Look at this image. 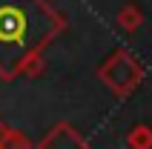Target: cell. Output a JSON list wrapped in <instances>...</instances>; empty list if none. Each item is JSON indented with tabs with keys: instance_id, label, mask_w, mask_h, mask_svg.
<instances>
[{
	"instance_id": "6da1fadb",
	"label": "cell",
	"mask_w": 152,
	"mask_h": 149,
	"mask_svg": "<svg viewBox=\"0 0 152 149\" xmlns=\"http://www.w3.org/2000/svg\"><path fill=\"white\" fill-rule=\"evenodd\" d=\"M66 26V15L49 0H0V77H20L23 66Z\"/></svg>"
},
{
	"instance_id": "7a4b0ae2",
	"label": "cell",
	"mask_w": 152,
	"mask_h": 149,
	"mask_svg": "<svg viewBox=\"0 0 152 149\" xmlns=\"http://www.w3.org/2000/svg\"><path fill=\"white\" fill-rule=\"evenodd\" d=\"M98 80L118 98H126L144 80V63L129 49H115L109 58L98 66Z\"/></svg>"
},
{
	"instance_id": "3957f363",
	"label": "cell",
	"mask_w": 152,
	"mask_h": 149,
	"mask_svg": "<svg viewBox=\"0 0 152 149\" xmlns=\"http://www.w3.org/2000/svg\"><path fill=\"white\" fill-rule=\"evenodd\" d=\"M34 149H89V143H86V138L77 132L72 123H63V121H60V123H55L49 132L37 141Z\"/></svg>"
},
{
	"instance_id": "277c9868",
	"label": "cell",
	"mask_w": 152,
	"mask_h": 149,
	"mask_svg": "<svg viewBox=\"0 0 152 149\" xmlns=\"http://www.w3.org/2000/svg\"><path fill=\"white\" fill-rule=\"evenodd\" d=\"M0 149H32L29 135L15 129V126H6L0 121Z\"/></svg>"
},
{
	"instance_id": "5b68a950",
	"label": "cell",
	"mask_w": 152,
	"mask_h": 149,
	"mask_svg": "<svg viewBox=\"0 0 152 149\" xmlns=\"http://www.w3.org/2000/svg\"><path fill=\"white\" fill-rule=\"evenodd\" d=\"M115 20H118L121 29L135 32V29H141V23H144V12H141L138 6H132V3H129V6H124V9L118 12V17H115Z\"/></svg>"
},
{
	"instance_id": "8992f818",
	"label": "cell",
	"mask_w": 152,
	"mask_h": 149,
	"mask_svg": "<svg viewBox=\"0 0 152 149\" xmlns=\"http://www.w3.org/2000/svg\"><path fill=\"white\" fill-rule=\"evenodd\" d=\"M126 146L129 149H152V129L149 126H132L126 135Z\"/></svg>"
},
{
	"instance_id": "52a82bcc",
	"label": "cell",
	"mask_w": 152,
	"mask_h": 149,
	"mask_svg": "<svg viewBox=\"0 0 152 149\" xmlns=\"http://www.w3.org/2000/svg\"><path fill=\"white\" fill-rule=\"evenodd\" d=\"M43 69H46V60H43V55H34V58L23 66V72H20V74H23V77H40Z\"/></svg>"
}]
</instances>
